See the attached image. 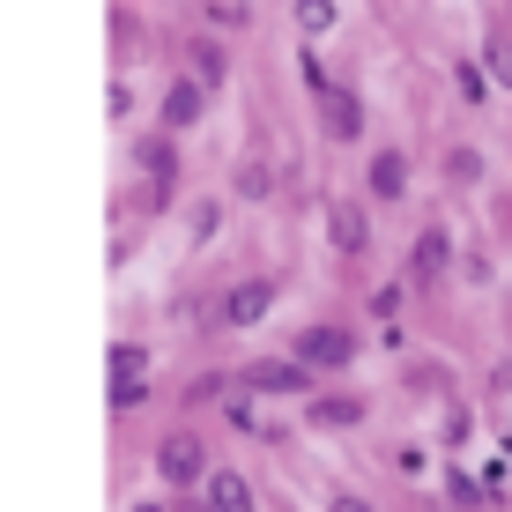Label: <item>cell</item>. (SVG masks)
Here are the masks:
<instances>
[{
  "label": "cell",
  "instance_id": "obj_1",
  "mask_svg": "<svg viewBox=\"0 0 512 512\" xmlns=\"http://www.w3.org/2000/svg\"><path fill=\"white\" fill-rule=\"evenodd\" d=\"M260 305H268V290H260V282H253V290H238V297H231V305H223V312H231V320H245V312H260Z\"/></svg>",
  "mask_w": 512,
  "mask_h": 512
}]
</instances>
